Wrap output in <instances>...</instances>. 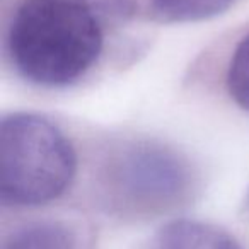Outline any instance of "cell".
<instances>
[{"instance_id":"cell-1","label":"cell","mask_w":249,"mask_h":249,"mask_svg":"<svg viewBox=\"0 0 249 249\" xmlns=\"http://www.w3.org/2000/svg\"><path fill=\"white\" fill-rule=\"evenodd\" d=\"M104 24L73 0H24L7 33L19 73L41 87L79 80L103 52Z\"/></svg>"},{"instance_id":"cell-2","label":"cell","mask_w":249,"mask_h":249,"mask_svg":"<svg viewBox=\"0 0 249 249\" xmlns=\"http://www.w3.org/2000/svg\"><path fill=\"white\" fill-rule=\"evenodd\" d=\"M77 156L52 120L12 113L0 124V198L9 207H39L72 184Z\"/></svg>"},{"instance_id":"cell-3","label":"cell","mask_w":249,"mask_h":249,"mask_svg":"<svg viewBox=\"0 0 249 249\" xmlns=\"http://www.w3.org/2000/svg\"><path fill=\"white\" fill-rule=\"evenodd\" d=\"M109 210L126 218H154L183 207L195 190L188 160L154 142H137L109 159L103 178Z\"/></svg>"},{"instance_id":"cell-4","label":"cell","mask_w":249,"mask_h":249,"mask_svg":"<svg viewBox=\"0 0 249 249\" xmlns=\"http://www.w3.org/2000/svg\"><path fill=\"white\" fill-rule=\"evenodd\" d=\"M150 249H242V246L217 225L183 218L164 225Z\"/></svg>"},{"instance_id":"cell-5","label":"cell","mask_w":249,"mask_h":249,"mask_svg":"<svg viewBox=\"0 0 249 249\" xmlns=\"http://www.w3.org/2000/svg\"><path fill=\"white\" fill-rule=\"evenodd\" d=\"M4 249H77V237L62 222H36L16 232Z\"/></svg>"},{"instance_id":"cell-6","label":"cell","mask_w":249,"mask_h":249,"mask_svg":"<svg viewBox=\"0 0 249 249\" xmlns=\"http://www.w3.org/2000/svg\"><path fill=\"white\" fill-rule=\"evenodd\" d=\"M154 18L164 22H196L224 14L235 0H149Z\"/></svg>"},{"instance_id":"cell-7","label":"cell","mask_w":249,"mask_h":249,"mask_svg":"<svg viewBox=\"0 0 249 249\" xmlns=\"http://www.w3.org/2000/svg\"><path fill=\"white\" fill-rule=\"evenodd\" d=\"M227 87L232 99L249 113V35L234 50L229 63Z\"/></svg>"},{"instance_id":"cell-8","label":"cell","mask_w":249,"mask_h":249,"mask_svg":"<svg viewBox=\"0 0 249 249\" xmlns=\"http://www.w3.org/2000/svg\"><path fill=\"white\" fill-rule=\"evenodd\" d=\"M90 11L103 24L123 19L132 12V0H73Z\"/></svg>"}]
</instances>
